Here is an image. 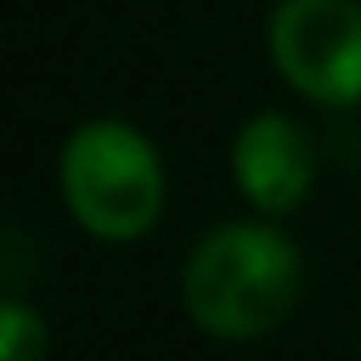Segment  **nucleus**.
Wrapping results in <instances>:
<instances>
[{
  "instance_id": "nucleus-1",
  "label": "nucleus",
  "mask_w": 361,
  "mask_h": 361,
  "mask_svg": "<svg viewBox=\"0 0 361 361\" xmlns=\"http://www.w3.org/2000/svg\"><path fill=\"white\" fill-rule=\"evenodd\" d=\"M302 257L272 223L213 228L183 267V307L218 341L267 336L297 302Z\"/></svg>"
},
{
  "instance_id": "nucleus-2",
  "label": "nucleus",
  "mask_w": 361,
  "mask_h": 361,
  "mask_svg": "<svg viewBox=\"0 0 361 361\" xmlns=\"http://www.w3.org/2000/svg\"><path fill=\"white\" fill-rule=\"evenodd\" d=\"M60 193L85 233L104 243H134L164 213V164L134 124L94 119L65 139Z\"/></svg>"
},
{
  "instance_id": "nucleus-3",
  "label": "nucleus",
  "mask_w": 361,
  "mask_h": 361,
  "mask_svg": "<svg viewBox=\"0 0 361 361\" xmlns=\"http://www.w3.org/2000/svg\"><path fill=\"white\" fill-rule=\"evenodd\" d=\"M277 75L326 109L361 99V6L356 0H282L267 20Z\"/></svg>"
},
{
  "instance_id": "nucleus-4",
  "label": "nucleus",
  "mask_w": 361,
  "mask_h": 361,
  "mask_svg": "<svg viewBox=\"0 0 361 361\" xmlns=\"http://www.w3.org/2000/svg\"><path fill=\"white\" fill-rule=\"evenodd\" d=\"M233 178L257 213H292L317 178V154L287 114H252L233 139Z\"/></svg>"
},
{
  "instance_id": "nucleus-5",
  "label": "nucleus",
  "mask_w": 361,
  "mask_h": 361,
  "mask_svg": "<svg viewBox=\"0 0 361 361\" xmlns=\"http://www.w3.org/2000/svg\"><path fill=\"white\" fill-rule=\"evenodd\" d=\"M0 361H45V322L25 302L0 307Z\"/></svg>"
}]
</instances>
